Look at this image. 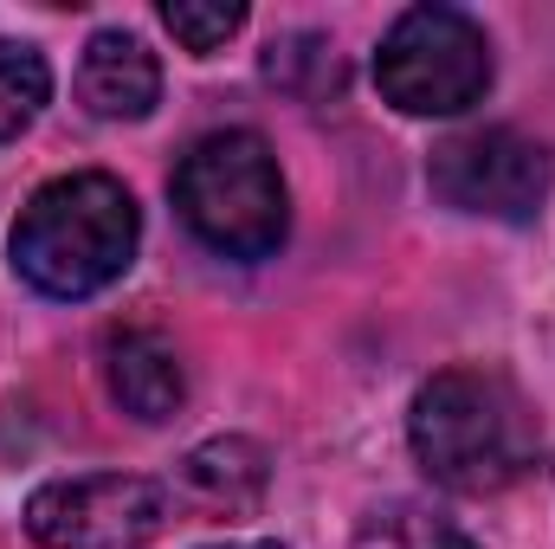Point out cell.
I'll return each instance as SVG.
<instances>
[{
    "label": "cell",
    "mask_w": 555,
    "mask_h": 549,
    "mask_svg": "<svg viewBox=\"0 0 555 549\" xmlns=\"http://www.w3.org/2000/svg\"><path fill=\"white\" fill-rule=\"evenodd\" d=\"M420 472L459 498L517 485L537 459V413L491 369H439L408 413Z\"/></svg>",
    "instance_id": "cell-1"
},
{
    "label": "cell",
    "mask_w": 555,
    "mask_h": 549,
    "mask_svg": "<svg viewBox=\"0 0 555 549\" xmlns=\"http://www.w3.org/2000/svg\"><path fill=\"white\" fill-rule=\"evenodd\" d=\"M142 214L117 175H59L13 220V272L46 297H98L130 272Z\"/></svg>",
    "instance_id": "cell-2"
},
{
    "label": "cell",
    "mask_w": 555,
    "mask_h": 549,
    "mask_svg": "<svg viewBox=\"0 0 555 549\" xmlns=\"http://www.w3.org/2000/svg\"><path fill=\"white\" fill-rule=\"evenodd\" d=\"M175 207L207 253L240 259V266L272 259L291 227L278 155L253 130H214L194 142L175 162Z\"/></svg>",
    "instance_id": "cell-3"
},
{
    "label": "cell",
    "mask_w": 555,
    "mask_h": 549,
    "mask_svg": "<svg viewBox=\"0 0 555 549\" xmlns=\"http://www.w3.org/2000/svg\"><path fill=\"white\" fill-rule=\"evenodd\" d=\"M375 85L401 117H459L491 91V39L459 7H408L375 52Z\"/></svg>",
    "instance_id": "cell-4"
},
{
    "label": "cell",
    "mask_w": 555,
    "mask_h": 549,
    "mask_svg": "<svg viewBox=\"0 0 555 549\" xmlns=\"http://www.w3.org/2000/svg\"><path fill=\"white\" fill-rule=\"evenodd\" d=\"M175 518V485L137 472L52 478L26 498V537L39 549H142Z\"/></svg>",
    "instance_id": "cell-5"
},
{
    "label": "cell",
    "mask_w": 555,
    "mask_h": 549,
    "mask_svg": "<svg viewBox=\"0 0 555 549\" xmlns=\"http://www.w3.org/2000/svg\"><path fill=\"white\" fill-rule=\"evenodd\" d=\"M426 181L446 207L459 214H478V220H537L543 201H550V155L543 142L517 137V130H465V137H446L426 162Z\"/></svg>",
    "instance_id": "cell-6"
},
{
    "label": "cell",
    "mask_w": 555,
    "mask_h": 549,
    "mask_svg": "<svg viewBox=\"0 0 555 549\" xmlns=\"http://www.w3.org/2000/svg\"><path fill=\"white\" fill-rule=\"evenodd\" d=\"M98 362H104L111 401L130 413V420H142V426L175 420V408L188 401L181 356H175V343H168L162 330H149V323H111Z\"/></svg>",
    "instance_id": "cell-7"
},
{
    "label": "cell",
    "mask_w": 555,
    "mask_h": 549,
    "mask_svg": "<svg viewBox=\"0 0 555 549\" xmlns=\"http://www.w3.org/2000/svg\"><path fill=\"white\" fill-rule=\"evenodd\" d=\"M78 98L104 124H137V117L155 111V98H162V65H155V52L142 46L137 33L111 26L78 59Z\"/></svg>",
    "instance_id": "cell-8"
},
{
    "label": "cell",
    "mask_w": 555,
    "mask_h": 549,
    "mask_svg": "<svg viewBox=\"0 0 555 549\" xmlns=\"http://www.w3.org/2000/svg\"><path fill=\"white\" fill-rule=\"evenodd\" d=\"M266 478H272V465H266V446L259 439H240V433H227V439H207V446H194L188 459H181V498L194 505V511H253L259 505V491H266Z\"/></svg>",
    "instance_id": "cell-9"
},
{
    "label": "cell",
    "mask_w": 555,
    "mask_h": 549,
    "mask_svg": "<svg viewBox=\"0 0 555 549\" xmlns=\"http://www.w3.org/2000/svg\"><path fill=\"white\" fill-rule=\"evenodd\" d=\"M356 549H478V544L426 505H382V511L362 518Z\"/></svg>",
    "instance_id": "cell-10"
},
{
    "label": "cell",
    "mask_w": 555,
    "mask_h": 549,
    "mask_svg": "<svg viewBox=\"0 0 555 549\" xmlns=\"http://www.w3.org/2000/svg\"><path fill=\"white\" fill-rule=\"evenodd\" d=\"M46 98H52L46 59H39L33 46L0 39V142L20 137V130H33V117L46 111Z\"/></svg>",
    "instance_id": "cell-11"
},
{
    "label": "cell",
    "mask_w": 555,
    "mask_h": 549,
    "mask_svg": "<svg viewBox=\"0 0 555 549\" xmlns=\"http://www.w3.org/2000/svg\"><path fill=\"white\" fill-rule=\"evenodd\" d=\"M162 26H168L194 59H207V52H220V46L246 26V7H240V0H168V7H162Z\"/></svg>",
    "instance_id": "cell-12"
},
{
    "label": "cell",
    "mask_w": 555,
    "mask_h": 549,
    "mask_svg": "<svg viewBox=\"0 0 555 549\" xmlns=\"http://www.w3.org/2000/svg\"><path fill=\"white\" fill-rule=\"evenodd\" d=\"M214 549H284V544H214Z\"/></svg>",
    "instance_id": "cell-13"
}]
</instances>
